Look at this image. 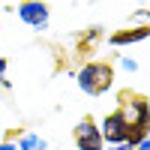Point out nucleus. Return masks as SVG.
<instances>
[{
    "label": "nucleus",
    "instance_id": "f257e3e1",
    "mask_svg": "<svg viewBox=\"0 0 150 150\" xmlns=\"http://www.w3.org/2000/svg\"><path fill=\"white\" fill-rule=\"evenodd\" d=\"M75 81H78V87L87 96H102L114 87V66L102 63V60H90V63H84L78 69Z\"/></svg>",
    "mask_w": 150,
    "mask_h": 150
},
{
    "label": "nucleus",
    "instance_id": "f03ea898",
    "mask_svg": "<svg viewBox=\"0 0 150 150\" xmlns=\"http://www.w3.org/2000/svg\"><path fill=\"white\" fill-rule=\"evenodd\" d=\"M72 141H75V147H78V150H102V147H105V138H102V132H99L96 120H93L90 114L75 123Z\"/></svg>",
    "mask_w": 150,
    "mask_h": 150
},
{
    "label": "nucleus",
    "instance_id": "7ed1b4c3",
    "mask_svg": "<svg viewBox=\"0 0 150 150\" xmlns=\"http://www.w3.org/2000/svg\"><path fill=\"white\" fill-rule=\"evenodd\" d=\"M99 132H102L105 144H126V135H129L126 114H123L120 108H114L111 114H105V120H102V126H99Z\"/></svg>",
    "mask_w": 150,
    "mask_h": 150
},
{
    "label": "nucleus",
    "instance_id": "20e7f679",
    "mask_svg": "<svg viewBox=\"0 0 150 150\" xmlns=\"http://www.w3.org/2000/svg\"><path fill=\"white\" fill-rule=\"evenodd\" d=\"M18 18L27 24V27H33V30H45L51 12H48V6L42 0H21L18 3Z\"/></svg>",
    "mask_w": 150,
    "mask_h": 150
},
{
    "label": "nucleus",
    "instance_id": "39448f33",
    "mask_svg": "<svg viewBox=\"0 0 150 150\" xmlns=\"http://www.w3.org/2000/svg\"><path fill=\"white\" fill-rule=\"evenodd\" d=\"M150 36V24H141V27H123V30H114L108 33V42L111 45H132V42H144Z\"/></svg>",
    "mask_w": 150,
    "mask_h": 150
},
{
    "label": "nucleus",
    "instance_id": "423d86ee",
    "mask_svg": "<svg viewBox=\"0 0 150 150\" xmlns=\"http://www.w3.org/2000/svg\"><path fill=\"white\" fill-rule=\"evenodd\" d=\"M18 150H45V141H42L36 132H27V135H21Z\"/></svg>",
    "mask_w": 150,
    "mask_h": 150
},
{
    "label": "nucleus",
    "instance_id": "0eeeda50",
    "mask_svg": "<svg viewBox=\"0 0 150 150\" xmlns=\"http://www.w3.org/2000/svg\"><path fill=\"white\" fill-rule=\"evenodd\" d=\"M0 84L9 87V81H6V60H0Z\"/></svg>",
    "mask_w": 150,
    "mask_h": 150
},
{
    "label": "nucleus",
    "instance_id": "6e6552de",
    "mask_svg": "<svg viewBox=\"0 0 150 150\" xmlns=\"http://www.w3.org/2000/svg\"><path fill=\"white\" fill-rule=\"evenodd\" d=\"M0 150H18V144H15V141H3V144H0Z\"/></svg>",
    "mask_w": 150,
    "mask_h": 150
},
{
    "label": "nucleus",
    "instance_id": "1a4fd4ad",
    "mask_svg": "<svg viewBox=\"0 0 150 150\" xmlns=\"http://www.w3.org/2000/svg\"><path fill=\"white\" fill-rule=\"evenodd\" d=\"M111 150H135V147H129V144H111Z\"/></svg>",
    "mask_w": 150,
    "mask_h": 150
}]
</instances>
